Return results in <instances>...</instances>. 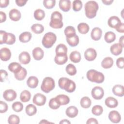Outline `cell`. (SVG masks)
<instances>
[{"instance_id":"obj_1","label":"cell","mask_w":124,"mask_h":124,"mask_svg":"<svg viewBox=\"0 0 124 124\" xmlns=\"http://www.w3.org/2000/svg\"><path fill=\"white\" fill-rule=\"evenodd\" d=\"M84 8L86 17L92 19L95 17L99 6L98 3L95 1L90 0L85 4Z\"/></svg>"},{"instance_id":"obj_2","label":"cell","mask_w":124,"mask_h":124,"mask_svg":"<svg viewBox=\"0 0 124 124\" xmlns=\"http://www.w3.org/2000/svg\"><path fill=\"white\" fill-rule=\"evenodd\" d=\"M58 84L61 89L64 90L67 92L70 93L75 91L76 88L75 83L67 78H60L58 81Z\"/></svg>"},{"instance_id":"obj_3","label":"cell","mask_w":124,"mask_h":124,"mask_svg":"<svg viewBox=\"0 0 124 124\" xmlns=\"http://www.w3.org/2000/svg\"><path fill=\"white\" fill-rule=\"evenodd\" d=\"M86 77L87 79L91 82L97 83H103L105 79L104 74L94 69H90L88 71Z\"/></svg>"},{"instance_id":"obj_4","label":"cell","mask_w":124,"mask_h":124,"mask_svg":"<svg viewBox=\"0 0 124 124\" xmlns=\"http://www.w3.org/2000/svg\"><path fill=\"white\" fill-rule=\"evenodd\" d=\"M49 26L54 29H61L63 27L62 16L58 11L53 12L51 15Z\"/></svg>"},{"instance_id":"obj_5","label":"cell","mask_w":124,"mask_h":124,"mask_svg":"<svg viewBox=\"0 0 124 124\" xmlns=\"http://www.w3.org/2000/svg\"><path fill=\"white\" fill-rule=\"evenodd\" d=\"M56 40V34L52 32H48L44 35L42 40V43L45 48H49L53 46Z\"/></svg>"},{"instance_id":"obj_6","label":"cell","mask_w":124,"mask_h":124,"mask_svg":"<svg viewBox=\"0 0 124 124\" xmlns=\"http://www.w3.org/2000/svg\"><path fill=\"white\" fill-rule=\"evenodd\" d=\"M55 88L54 80L51 77H46L44 78L41 86V90L45 93H48Z\"/></svg>"},{"instance_id":"obj_7","label":"cell","mask_w":124,"mask_h":124,"mask_svg":"<svg viewBox=\"0 0 124 124\" xmlns=\"http://www.w3.org/2000/svg\"><path fill=\"white\" fill-rule=\"evenodd\" d=\"M92 97L95 100H100L102 99L104 95L103 89L99 86H95L93 88L91 91Z\"/></svg>"},{"instance_id":"obj_8","label":"cell","mask_w":124,"mask_h":124,"mask_svg":"<svg viewBox=\"0 0 124 124\" xmlns=\"http://www.w3.org/2000/svg\"><path fill=\"white\" fill-rule=\"evenodd\" d=\"M46 99V98L45 95L40 93H37L33 96L32 102L33 104L37 106H42L45 104Z\"/></svg>"},{"instance_id":"obj_9","label":"cell","mask_w":124,"mask_h":124,"mask_svg":"<svg viewBox=\"0 0 124 124\" xmlns=\"http://www.w3.org/2000/svg\"><path fill=\"white\" fill-rule=\"evenodd\" d=\"M16 93L12 89L6 90L3 93V97L7 101H12L16 98Z\"/></svg>"},{"instance_id":"obj_10","label":"cell","mask_w":124,"mask_h":124,"mask_svg":"<svg viewBox=\"0 0 124 124\" xmlns=\"http://www.w3.org/2000/svg\"><path fill=\"white\" fill-rule=\"evenodd\" d=\"M97 56V52L93 48H88L84 52V57L88 61L94 60Z\"/></svg>"},{"instance_id":"obj_11","label":"cell","mask_w":124,"mask_h":124,"mask_svg":"<svg viewBox=\"0 0 124 124\" xmlns=\"http://www.w3.org/2000/svg\"><path fill=\"white\" fill-rule=\"evenodd\" d=\"M11 57L10 50L7 47H3L0 50V58L3 61H7Z\"/></svg>"},{"instance_id":"obj_12","label":"cell","mask_w":124,"mask_h":124,"mask_svg":"<svg viewBox=\"0 0 124 124\" xmlns=\"http://www.w3.org/2000/svg\"><path fill=\"white\" fill-rule=\"evenodd\" d=\"M109 120L113 123H118L121 121V116L120 114L116 110H112L108 114Z\"/></svg>"},{"instance_id":"obj_13","label":"cell","mask_w":124,"mask_h":124,"mask_svg":"<svg viewBox=\"0 0 124 124\" xmlns=\"http://www.w3.org/2000/svg\"><path fill=\"white\" fill-rule=\"evenodd\" d=\"M68 60L67 54H57L54 58L55 63L58 65H62L65 64Z\"/></svg>"},{"instance_id":"obj_14","label":"cell","mask_w":124,"mask_h":124,"mask_svg":"<svg viewBox=\"0 0 124 124\" xmlns=\"http://www.w3.org/2000/svg\"><path fill=\"white\" fill-rule=\"evenodd\" d=\"M18 60L21 64H28L31 61V57L30 54L27 51L22 52L18 56Z\"/></svg>"},{"instance_id":"obj_15","label":"cell","mask_w":124,"mask_h":124,"mask_svg":"<svg viewBox=\"0 0 124 124\" xmlns=\"http://www.w3.org/2000/svg\"><path fill=\"white\" fill-rule=\"evenodd\" d=\"M10 18L14 21H17L19 20L21 17L20 12L16 9H13L11 10L9 13Z\"/></svg>"},{"instance_id":"obj_16","label":"cell","mask_w":124,"mask_h":124,"mask_svg":"<svg viewBox=\"0 0 124 124\" xmlns=\"http://www.w3.org/2000/svg\"><path fill=\"white\" fill-rule=\"evenodd\" d=\"M123 48V46L121 44L119 43H115L110 46V51L113 55L118 56L122 52Z\"/></svg>"},{"instance_id":"obj_17","label":"cell","mask_w":124,"mask_h":124,"mask_svg":"<svg viewBox=\"0 0 124 124\" xmlns=\"http://www.w3.org/2000/svg\"><path fill=\"white\" fill-rule=\"evenodd\" d=\"M44 51L41 48L39 47H35L32 50V56L35 60L39 61L42 60L44 57Z\"/></svg>"},{"instance_id":"obj_18","label":"cell","mask_w":124,"mask_h":124,"mask_svg":"<svg viewBox=\"0 0 124 124\" xmlns=\"http://www.w3.org/2000/svg\"><path fill=\"white\" fill-rule=\"evenodd\" d=\"M121 23V20L116 16H110L108 20V24L111 28L115 29Z\"/></svg>"},{"instance_id":"obj_19","label":"cell","mask_w":124,"mask_h":124,"mask_svg":"<svg viewBox=\"0 0 124 124\" xmlns=\"http://www.w3.org/2000/svg\"><path fill=\"white\" fill-rule=\"evenodd\" d=\"M59 6L61 10L66 12L71 8V1L69 0H60L59 2Z\"/></svg>"},{"instance_id":"obj_20","label":"cell","mask_w":124,"mask_h":124,"mask_svg":"<svg viewBox=\"0 0 124 124\" xmlns=\"http://www.w3.org/2000/svg\"><path fill=\"white\" fill-rule=\"evenodd\" d=\"M102 31L101 29L98 27L94 28L91 31V36L93 40L94 41H98L100 40L102 36Z\"/></svg>"},{"instance_id":"obj_21","label":"cell","mask_w":124,"mask_h":124,"mask_svg":"<svg viewBox=\"0 0 124 124\" xmlns=\"http://www.w3.org/2000/svg\"><path fill=\"white\" fill-rule=\"evenodd\" d=\"M105 105L109 108H115L117 107L118 102L115 98L109 96L107 97L105 101Z\"/></svg>"},{"instance_id":"obj_22","label":"cell","mask_w":124,"mask_h":124,"mask_svg":"<svg viewBox=\"0 0 124 124\" xmlns=\"http://www.w3.org/2000/svg\"><path fill=\"white\" fill-rule=\"evenodd\" d=\"M78 109L75 106H71L67 108L66 109V114L70 118H74L78 114Z\"/></svg>"},{"instance_id":"obj_23","label":"cell","mask_w":124,"mask_h":124,"mask_svg":"<svg viewBox=\"0 0 124 124\" xmlns=\"http://www.w3.org/2000/svg\"><path fill=\"white\" fill-rule=\"evenodd\" d=\"M124 88L123 85L120 84L115 85L112 88V92L114 95L119 97H122L124 95Z\"/></svg>"},{"instance_id":"obj_24","label":"cell","mask_w":124,"mask_h":124,"mask_svg":"<svg viewBox=\"0 0 124 124\" xmlns=\"http://www.w3.org/2000/svg\"><path fill=\"white\" fill-rule=\"evenodd\" d=\"M113 64V60L110 57L105 58L101 62V66L105 69L111 68Z\"/></svg>"},{"instance_id":"obj_25","label":"cell","mask_w":124,"mask_h":124,"mask_svg":"<svg viewBox=\"0 0 124 124\" xmlns=\"http://www.w3.org/2000/svg\"><path fill=\"white\" fill-rule=\"evenodd\" d=\"M27 84L31 88H35L38 84V79L35 76H31L27 80Z\"/></svg>"},{"instance_id":"obj_26","label":"cell","mask_w":124,"mask_h":124,"mask_svg":"<svg viewBox=\"0 0 124 124\" xmlns=\"http://www.w3.org/2000/svg\"><path fill=\"white\" fill-rule=\"evenodd\" d=\"M55 98L58 101L60 105H65L68 104L70 102L69 97L64 94H59L57 95Z\"/></svg>"},{"instance_id":"obj_27","label":"cell","mask_w":124,"mask_h":124,"mask_svg":"<svg viewBox=\"0 0 124 124\" xmlns=\"http://www.w3.org/2000/svg\"><path fill=\"white\" fill-rule=\"evenodd\" d=\"M27 74V71L25 68L22 67L21 69L16 73L14 74L15 78L19 81L23 80L25 79Z\"/></svg>"},{"instance_id":"obj_28","label":"cell","mask_w":124,"mask_h":124,"mask_svg":"<svg viewBox=\"0 0 124 124\" xmlns=\"http://www.w3.org/2000/svg\"><path fill=\"white\" fill-rule=\"evenodd\" d=\"M31 34L28 31H25L21 33L19 36V40L22 43H27L31 38Z\"/></svg>"},{"instance_id":"obj_29","label":"cell","mask_w":124,"mask_h":124,"mask_svg":"<svg viewBox=\"0 0 124 124\" xmlns=\"http://www.w3.org/2000/svg\"><path fill=\"white\" fill-rule=\"evenodd\" d=\"M66 41L68 45L72 47L77 46L79 43V37L76 34L71 37H66Z\"/></svg>"},{"instance_id":"obj_30","label":"cell","mask_w":124,"mask_h":124,"mask_svg":"<svg viewBox=\"0 0 124 124\" xmlns=\"http://www.w3.org/2000/svg\"><path fill=\"white\" fill-rule=\"evenodd\" d=\"M69 58L72 62L74 63H78L81 60V55L78 51H74L70 53Z\"/></svg>"},{"instance_id":"obj_31","label":"cell","mask_w":124,"mask_h":124,"mask_svg":"<svg viewBox=\"0 0 124 124\" xmlns=\"http://www.w3.org/2000/svg\"><path fill=\"white\" fill-rule=\"evenodd\" d=\"M22 67L20 64L16 62H11L8 65V69L9 71L13 72L14 74L17 73Z\"/></svg>"},{"instance_id":"obj_32","label":"cell","mask_w":124,"mask_h":124,"mask_svg":"<svg viewBox=\"0 0 124 124\" xmlns=\"http://www.w3.org/2000/svg\"><path fill=\"white\" fill-rule=\"evenodd\" d=\"M78 30L79 33L82 34H86L88 32L90 28L89 25L86 23H80L78 25Z\"/></svg>"},{"instance_id":"obj_33","label":"cell","mask_w":124,"mask_h":124,"mask_svg":"<svg viewBox=\"0 0 124 124\" xmlns=\"http://www.w3.org/2000/svg\"><path fill=\"white\" fill-rule=\"evenodd\" d=\"M25 111L28 115L31 116L36 114L37 112V108L34 105L30 104L26 107Z\"/></svg>"},{"instance_id":"obj_34","label":"cell","mask_w":124,"mask_h":124,"mask_svg":"<svg viewBox=\"0 0 124 124\" xmlns=\"http://www.w3.org/2000/svg\"><path fill=\"white\" fill-rule=\"evenodd\" d=\"M92 101L90 98L87 96L83 97L80 101V104L81 107L84 108H88L90 107Z\"/></svg>"},{"instance_id":"obj_35","label":"cell","mask_w":124,"mask_h":124,"mask_svg":"<svg viewBox=\"0 0 124 124\" xmlns=\"http://www.w3.org/2000/svg\"><path fill=\"white\" fill-rule=\"evenodd\" d=\"M31 97V94L30 92L28 90L23 91L20 95V100L23 102H28Z\"/></svg>"},{"instance_id":"obj_36","label":"cell","mask_w":124,"mask_h":124,"mask_svg":"<svg viewBox=\"0 0 124 124\" xmlns=\"http://www.w3.org/2000/svg\"><path fill=\"white\" fill-rule=\"evenodd\" d=\"M104 39L107 43H111L115 40L116 35L112 31H108L105 34Z\"/></svg>"},{"instance_id":"obj_37","label":"cell","mask_w":124,"mask_h":124,"mask_svg":"<svg viewBox=\"0 0 124 124\" xmlns=\"http://www.w3.org/2000/svg\"><path fill=\"white\" fill-rule=\"evenodd\" d=\"M32 31L36 34H40L44 31V26L40 24H34L31 27Z\"/></svg>"},{"instance_id":"obj_38","label":"cell","mask_w":124,"mask_h":124,"mask_svg":"<svg viewBox=\"0 0 124 124\" xmlns=\"http://www.w3.org/2000/svg\"><path fill=\"white\" fill-rule=\"evenodd\" d=\"M34 18L37 20H42L45 16V13L44 10L41 9H38L34 12L33 14Z\"/></svg>"},{"instance_id":"obj_39","label":"cell","mask_w":124,"mask_h":124,"mask_svg":"<svg viewBox=\"0 0 124 124\" xmlns=\"http://www.w3.org/2000/svg\"><path fill=\"white\" fill-rule=\"evenodd\" d=\"M64 32L66 36V37L67 38L71 37L76 34L75 28L71 26H68L66 27L64 29Z\"/></svg>"},{"instance_id":"obj_40","label":"cell","mask_w":124,"mask_h":124,"mask_svg":"<svg viewBox=\"0 0 124 124\" xmlns=\"http://www.w3.org/2000/svg\"><path fill=\"white\" fill-rule=\"evenodd\" d=\"M67 47L63 44H60L56 48L55 52L56 54H67Z\"/></svg>"},{"instance_id":"obj_41","label":"cell","mask_w":124,"mask_h":124,"mask_svg":"<svg viewBox=\"0 0 124 124\" xmlns=\"http://www.w3.org/2000/svg\"><path fill=\"white\" fill-rule=\"evenodd\" d=\"M67 73L70 76H74L77 73V69L76 67L73 64H68L65 68Z\"/></svg>"},{"instance_id":"obj_42","label":"cell","mask_w":124,"mask_h":124,"mask_svg":"<svg viewBox=\"0 0 124 124\" xmlns=\"http://www.w3.org/2000/svg\"><path fill=\"white\" fill-rule=\"evenodd\" d=\"M103 112V107L100 105H95L92 109V113L95 116H99L102 114Z\"/></svg>"},{"instance_id":"obj_43","label":"cell","mask_w":124,"mask_h":124,"mask_svg":"<svg viewBox=\"0 0 124 124\" xmlns=\"http://www.w3.org/2000/svg\"><path fill=\"white\" fill-rule=\"evenodd\" d=\"M48 105L49 108L52 109H57L61 106L55 97L52 98L49 100Z\"/></svg>"},{"instance_id":"obj_44","label":"cell","mask_w":124,"mask_h":124,"mask_svg":"<svg viewBox=\"0 0 124 124\" xmlns=\"http://www.w3.org/2000/svg\"><path fill=\"white\" fill-rule=\"evenodd\" d=\"M8 122L9 124H18L20 122L19 117L15 114L11 115L8 119Z\"/></svg>"},{"instance_id":"obj_45","label":"cell","mask_w":124,"mask_h":124,"mask_svg":"<svg viewBox=\"0 0 124 124\" xmlns=\"http://www.w3.org/2000/svg\"><path fill=\"white\" fill-rule=\"evenodd\" d=\"M12 107L13 109L15 111H16V112H19L22 110V109L23 108V105L20 102L16 101V102H14L12 104Z\"/></svg>"},{"instance_id":"obj_46","label":"cell","mask_w":124,"mask_h":124,"mask_svg":"<svg viewBox=\"0 0 124 124\" xmlns=\"http://www.w3.org/2000/svg\"><path fill=\"white\" fill-rule=\"evenodd\" d=\"M73 9L77 12L80 11L82 7V2L79 0H75L73 1Z\"/></svg>"},{"instance_id":"obj_47","label":"cell","mask_w":124,"mask_h":124,"mask_svg":"<svg viewBox=\"0 0 124 124\" xmlns=\"http://www.w3.org/2000/svg\"><path fill=\"white\" fill-rule=\"evenodd\" d=\"M56 4L55 0H44L43 1V5L46 9H52L53 8Z\"/></svg>"},{"instance_id":"obj_48","label":"cell","mask_w":124,"mask_h":124,"mask_svg":"<svg viewBox=\"0 0 124 124\" xmlns=\"http://www.w3.org/2000/svg\"><path fill=\"white\" fill-rule=\"evenodd\" d=\"M16 42V36L12 33H8L7 37L5 44L7 45H13Z\"/></svg>"},{"instance_id":"obj_49","label":"cell","mask_w":124,"mask_h":124,"mask_svg":"<svg viewBox=\"0 0 124 124\" xmlns=\"http://www.w3.org/2000/svg\"><path fill=\"white\" fill-rule=\"evenodd\" d=\"M8 33L4 31H0V44H5L7 37Z\"/></svg>"},{"instance_id":"obj_50","label":"cell","mask_w":124,"mask_h":124,"mask_svg":"<svg viewBox=\"0 0 124 124\" xmlns=\"http://www.w3.org/2000/svg\"><path fill=\"white\" fill-rule=\"evenodd\" d=\"M8 106L7 104L5 102L2 101H0V112L1 113H4L7 111V110H8Z\"/></svg>"},{"instance_id":"obj_51","label":"cell","mask_w":124,"mask_h":124,"mask_svg":"<svg viewBox=\"0 0 124 124\" xmlns=\"http://www.w3.org/2000/svg\"><path fill=\"white\" fill-rule=\"evenodd\" d=\"M116 65L117 67L120 69H123L124 67V58L120 57L118 58L116 60Z\"/></svg>"},{"instance_id":"obj_52","label":"cell","mask_w":124,"mask_h":124,"mask_svg":"<svg viewBox=\"0 0 124 124\" xmlns=\"http://www.w3.org/2000/svg\"><path fill=\"white\" fill-rule=\"evenodd\" d=\"M0 82H3L4 80L6 78L8 77V73L7 72L3 69H1L0 71Z\"/></svg>"},{"instance_id":"obj_53","label":"cell","mask_w":124,"mask_h":124,"mask_svg":"<svg viewBox=\"0 0 124 124\" xmlns=\"http://www.w3.org/2000/svg\"><path fill=\"white\" fill-rule=\"evenodd\" d=\"M116 31L120 33H124V23L121 22L116 28Z\"/></svg>"},{"instance_id":"obj_54","label":"cell","mask_w":124,"mask_h":124,"mask_svg":"<svg viewBox=\"0 0 124 124\" xmlns=\"http://www.w3.org/2000/svg\"><path fill=\"white\" fill-rule=\"evenodd\" d=\"M9 3V0H0V8L6 7Z\"/></svg>"},{"instance_id":"obj_55","label":"cell","mask_w":124,"mask_h":124,"mask_svg":"<svg viewBox=\"0 0 124 124\" xmlns=\"http://www.w3.org/2000/svg\"><path fill=\"white\" fill-rule=\"evenodd\" d=\"M87 124H98V122L95 118H89L86 122Z\"/></svg>"},{"instance_id":"obj_56","label":"cell","mask_w":124,"mask_h":124,"mask_svg":"<svg viewBox=\"0 0 124 124\" xmlns=\"http://www.w3.org/2000/svg\"><path fill=\"white\" fill-rule=\"evenodd\" d=\"M0 23L5 22L6 19V14L2 11H0Z\"/></svg>"},{"instance_id":"obj_57","label":"cell","mask_w":124,"mask_h":124,"mask_svg":"<svg viewBox=\"0 0 124 124\" xmlns=\"http://www.w3.org/2000/svg\"><path fill=\"white\" fill-rule=\"evenodd\" d=\"M15 1L17 5L20 7L24 6L26 3V2H27V0H16Z\"/></svg>"},{"instance_id":"obj_58","label":"cell","mask_w":124,"mask_h":124,"mask_svg":"<svg viewBox=\"0 0 124 124\" xmlns=\"http://www.w3.org/2000/svg\"><path fill=\"white\" fill-rule=\"evenodd\" d=\"M102 1L104 4L108 5H110L113 2V0H102Z\"/></svg>"},{"instance_id":"obj_59","label":"cell","mask_w":124,"mask_h":124,"mask_svg":"<svg viewBox=\"0 0 124 124\" xmlns=\"http://www.w3.org/2000/svg\"><path fill=\"white\" fill-rule=\"evenodd\" d=\"M119 44L124 47V36H122L119 39Z\"/></svg>"},{"instance_id":"obj_60","label":"cell","mask_w":124,"mask_h":124,"mask_svg":"<svg viewBox=\"0 0 124 124\" xmlns=\"http://www.w3.org/2000/svg\"><path fill=\"white\" fill-rule=\"evenodd\" d=\"M60 124H71V122L67 119H64L62 120L60 122Z\"/></svg>"},{"instance_id":"obj_61","label":"cell","mask_w":124,"mask_h":124,"mask_svg":"<svg viewBox=\"0 0 124 124\" xmlns=\"http://www.w3.org/2000/svg\"><path fill=\"white\" fill-rule=\"evenodd\" d=\"M50 123H51L48 122L46 120H42L41 122H39V124H50Z\"/></svg>"}]
</instances>
